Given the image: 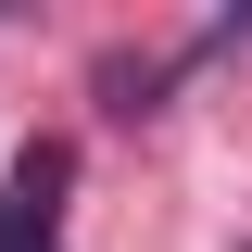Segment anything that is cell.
<instances>
[{
	"mask_svg": "<svg viewBox=\"0 0 252 252\" xmlns=\"http://www.w3.org/2000/svg\"><path fill=\"white\" fill-rule=\"evenodd\" d=\"M63 189H76V152L26 139L13 177H0V252H63Z\"/></svg>",
	"mask_w": 252,
	"mask_h": 252,
	"instance_id": "cell-1",
	"label": "cell"
}]
</instances>
